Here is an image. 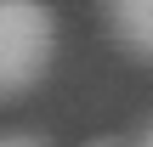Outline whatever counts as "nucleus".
<instances>
[{
  "mask_svg": "<svg viewBox=\"0 0 153 147\" xmlns=\"http://www.w3.org/2000/svg\"><path fill=\"white\" fill-rule=\"evenodd\" d=\"M57 51V17L34 0H0V102L40 85Z\"/></svg>",
  "mask_w": 153,
  "mask_h": 147,
  "instance_id": "1",
  "label": "nucleus"
},
{
  "mask_svg": "<svg viewBox=\"0 0 153 147\" xmlns=\"http://www.w3.org/2000/svg\"><path fill=\"white\" fill-rule=\"evenodd\" d=\"M108 28L131 57L153 62V0H114L108 6Z\"/></svg>",
  "mask_w": 153,
  "mask_h": 147,
  "instance_id": "2",
  "label": "nucleus"
},
{
  "mask_svg": "<svg viewBox=\"0 0 153 147\" xmlns=\"http://www.w3.org/2000/svg\"><path fill=\"white\" fill-rule=\"evenodd\" d=\"M0 147H45L40 136H0Z\"/></svg>",
  "mask_w": 153,
  "mask_h": 147,
  "instance_id": "3",
  "label": "nucleus"
},
{
  "mask_svg": "<svg viewBox=\"0 0 153 147\" xmlns=\"http://www.w3.org/2000/svg\"><path fill=\"white\" fill-rule=\"evenodd\" d=\"M136 147H153V119H148V130H142V142H136Z\"/></svg>",
  "mask_w": 153,
  "mask_h": 147,
  "instance_id": "4",
  "label": "nucleus"
},
{
  "mask_svg": "<svg viewBox=\"0 0 153 147\" xmlns=\"http://www.w3.org/2000/svg\"><path fill=\"white\" fill-rule=\"evenodd\" d=\"M91 147H119V142H91Z\"/></svg>",
  "mask_w": 153,
  "mask_h": 147,
  "instance_id": "5",
  "label": "nucleus"
}]
</instances>
